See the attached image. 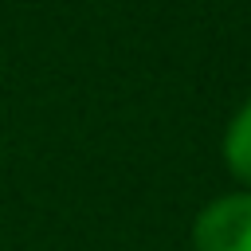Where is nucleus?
<instances>
[{
    "label": "nucleus",
    "instance_id": "1",
    "mask_svg": "<svg viewBox=\"0 0 251 251\" xmlns=\"http://www.w3.org/2000/svg\"><path fill=\"white\" fill-rule=\"evenodd\" d=\"M192 251H251V188L212 196L192 220Z\"/></svg>",
    "mask_w": 251,
    "mask_h": 251
},
{
    "label": "nucleus",
    "instance_id": "2",
    "mask_svg": "<svg viewBox=\"0 0 251 251\" xmlns=\"http://www.w3.org/2000/svg\"><path fill=\"white\" fill-rule=\"evenodd\" d=\"M220 157H224L227 173L243 188H251V98H243V106L231 114L224 141H220Z\"/></svg>",
    "mask_w": 251,
    "mask_h": 251
}]
</instances>
